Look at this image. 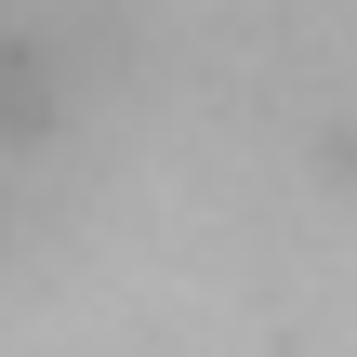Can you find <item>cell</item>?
Segmentation results:
<instances>
[{
	"instance_id": "1",
	"label": "cell",
	"mask_w": 357,
	"mask_h": 357,
	"mask_svg": "<svg viewBox=\"0 0 357 357\" xmlns=\"http://www.w3.org/2000/svg\"><path fill=\"white\" fill-rule=\"evenodd\" d=\"M26 119H40V53H26V40L0 26V146H13Z\"/></svg>"
}]
</instances>
